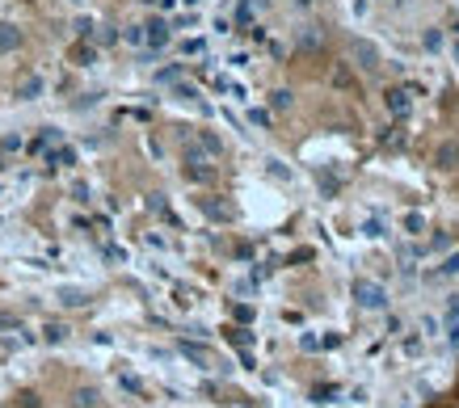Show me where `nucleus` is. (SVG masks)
Here are the masks:
<instances>
[{"label":"nucleus","mask_w":459,"mask_h":408,"mask_svg":"<svg viewBox=\"0 0 459 408\" xmlns=\"http://www.w3.org/2000/svg\"><path fill=\"white\" fill-rule=\"evenodd\" d=\"M354 303L359 308H367V312H383L388 308V291L379 286V282H371V278H354Z\"/></svg>","instance_id":"f257e3e1"},{"label":"nucleus","mask_w":459,"mask_h":408,"mask_svg":"<svg viewBox=\"0 0 459 408\" xmlns=\"http://www.w3.org/2000/svg\"><path fill=\"white\" fill-rule=\"evenodd\" d=\"M350 55H354V63L363 68V72H379V63H383V55H379V46L371 43V38H354L350 43Z\"/></svg>","instance_id":"f03ea898"},{"label":"nucleus","mask_w":459,"mask_h":408,"mask_svg":"<svg viewBox=\"0 0 459 408\" xmlns=\"http://www.w3.org/2000/svg\"><path fill=\"white\" fill-rule=\"evenodd\" d=\"M211 173H215L211 169V156H202L194 143H185V177L190 182H211Z\"/></svg>","instance_id":"7ed1b4c3"},{"label":"nucleus","mask_w":459,"mask_h":408,"mask_svg":"<svg viewBox=\"0 0 459 408\" xmlns=\"http://www.w3.org/2000/svg\"><path fill=\"white\" fill-rule=\"evenodd\" d=\"M165 43H169V21H165V17H152V21L143 26V46L160 51Z\"/></svg>","instance_id":"20e7f679"},{"label":"nucleus","mask_w":459,"mask_h":408,"mask_svg":"<svg viewBox=\"0 0 459 408\" xmlns=\"http://www.w3.org/2000/svg\"><path fill=\"white\" fill-rule=\"evenodd\" d=\"M383 101H388V114L392 118H409V110H413V93L409 89H388Z\"/></svg>","instance_id":"39448f33"},{"label":"nucleus","mask_w":459,"mask_h":408,"mask_svg":"<svg viewBox=\"0 0 459 408\" xmlns=\"http://www.w3.org/2000/svg\"><path fill=\"white\" fill-rule=\"evenodd\" d=\"M198 206H202V215H207V219H220V224H232V219H236V206L224 202V198H202Z\"/></svg>","instance_id":"423d86ee"},{"label":"nucleus","mask_w":459,"mask_h":408,"mask_svg":"<svg viewBox=\"0 0 459 408\" xmlns=\"http://www.w3.org/2000/svg\"><path fill=\"white\" fill-rule=\"evenodd\" d=\"M17 101H34V97H43V76L38 72H26V76H17Z\"/></svg>","instance_id":"0eeeda50"},{"label":"nucleus","mask_w":459,"mask_h":408,"mask_svg":"<svg viewBox=\"0 0 459 408\" xmlns=\"http://www.w3.org/2000/svg\"><path fill=\"white\" fill-rule=\"evenodd\" d=\"M21 46V30L13 21H0V55H13Z\"/></svg>","instance_id":"6e6552de"},{"label":"nucleus","mask_w":459,"mask_h":408,"mask_svg":"<svg viewBox=\"0 0 459 408\" xmlns=\"http://www.w3.org/2000/svg\"><path fill=\"white\" fill-rule=\"evenodd\" d=\"M194 147H198L202 156H211V160H220V156H224V143H220V135H211V131H202V135L194 139Z\"/></svg>","instance_id":"1a4fd4ad"},{"label":"nucleus","mask_w":459,"mask_h":408,"mask_svg":"<svg viewBox=\"0 0 459 408\" xmlns=\"http://www.w3.org/2000/svg\"><path fill=\"white\" fill-rule=\"evenodd\" d=\"M97 404H101V392H97V387H89V383L72 392V408H97Z\"/></svg>","instance_id":"9d476101"},{"label":"nucleus","mask_w":459,"mask_h":408,"mask_svg":"<svg viewBox=\"0 0 459 408\" xmlns=\"http://www.w3.org/2000/svg\"><path fill=\"white\" fill-rule=\"evenodd\" d=\"M182 354L198 366H211V350H202V345H194V341H182Z\"/></svg>","instance_id":"9b49d317"},{"label":"nucleus","mask_w":459,"mask_h":408,"mask_svg":"<svg viewBox=\"0 0 459 408\" xmlns=\"http://www.w3.org/2000/svg\"><path fill=\"white\" fill-rule=\"evenodd\" d=\"M438 169H455V143H443L438 147Z\"/></svg>","instance_id":"f8f14e48"},{"label":"nucleus","mask_w":459,"mask_h":408,"mask_svg":"<svg viewBox=\"0 0 459 408\" xmlns=\"http://www.w3.org/2000/svg\"><path fill=\"white\" fill-rule=\"evenodd\" d=\"M405 231H409V236H421V231H426V219H421L417 211H409V215H405Z\"/></svg>","instance_id":"ddd939ff"},{"label":"nucleus","mask_w":459,"mask_h":408,"mask_svg":"<svg viewBox=\"0 0 459 408\" xmlns=\"http://www.w3.org/2000/svg\"><path fill=\"white\" fill-rule=\"evenodd\" d=\"M63 337H68V328H63V324H46V341H51V345H59Z\"/></svg>","instance_id":"4468645a"},{"label":"nucleus","mask_w":459,"mask_h":408,"mask_svg":"<svg viewBox=\"0 0 459 408\" xmlns=\"http://www.w3.org/2000/svg\"><path fill=\"white\" fill-rule=\"evenodd\" d=\"M270 110H291V93H287V89H278L274 97H270Z\"/></svg>","instance_id":"2eb2a0df"},{"label":"nucleus","mask_w":459,"mask_h":408,"mask_svg":"<svg viewBox=\"0 0 459 408\" xmlns=\"http://www.w3.org/2000/svg\"><path fill=\"white\" fill-rule=\"evenodd\" d=\"M85 299H89V295H85V291H63V303H68V308H81V303H85Z\"/></svg>","instance_id":"dca6fc26"},{"label":"nucleus","mask_w":459,"mask_h":408,"mask_svg":"<svg viewBox=\"0 0 459 408\" xmlns=\"http://www.w3.org/2000/svg\"><path fill=\"white\" fill-rule=\"evenodd\" d=\"M177 76H182V68H177V63H173V68H165V72H160V80H165V85H173V80H177Z\"/></svg>","instance_id":"f3484780"},{"label":"nucleus","mask_w":459,"mask_h":408,"mask_svg":"<svg viewBox=\"0 0 459 408\" xmlns=\"http://www.w3.org/2000/svg\"><path fill=\"white\" fill-rule=\"evenodd\" d=\"M76 34H81V38H89V34H93V21H89V17H81V21H76Z\"/></svg>","instance_id":"a211bd4d"},{"label":"nucleus","mask_w":459,"mask_h":408,"mask_svg":"<svg viewBox=\"0 0 459 408\" xmlns=\"http://www.w3.org/2000/svg\"><path fill=\"white\" fill-rule=\"evenodd\" d=\"M426 46H430V51H438V46H443V34H438V30H430V34H426Z\"/></svg>","instance_id":"6ab92c4d"},{"label":"nucleus","mask_w":459,"mask_h":408,"mask_svg":"<svg viewBox=\"0 0 459 408\" xmlns=\"http://www.w3.org/2000/svg\"><path fill=\"white\" fill-rule=\"evenodd\" d=\"M17 404H21V408H38V396H30V392H21V396H17Z\"/></svg>","instance_id":"aec40b11"},{"label":"nucleus","mask_w":459,"mask_h":408,"mask_svg":"<svg viewBox=\"0 0 459 408\" xmlns=\"http://www.w3.org/2000/svg\"><path fill=\"white\" fill-rule=\"evenodd\" d=\"M177 97H185V101H198V89H190V85H177Z\"/></svg>","instance_id":"412c9836"},{"label":"nucleus","mask_w":459,"mask_h":408,"mask_svg":"<svg viewBox=\"0 0 459 408\" xmlns=\"http://www.w3.org/2000/svg\"><path fill=\"white\" fill-rule=\"evenodd\" d=\"M0 328H21V320H17V316H4V312H0Z\"/></svg>","instance_id":"4be33fe9"},{"label":"nucleus","mask_w":459,"mask_h":408,"mask_svg":"<svg viewBox=\"0 0 459 408\" xmlns=\"http://www.w3.org/2000/svg\"><path fill=\"white\" fill-rule=\"evenodd\" d=\"M443 273H459V257H447L443 261Z\"/></svg>","instance_id":"5701e85b"},{"label":"nucleus","mask_w":459,"mask_h":408,"mask_svg":"<svg viewBox=\"0 0 459 408\" xmlns=\"http://www.w3.org/2000/svg\"><path fill=\"white\" fill-rule=\"evenodd\" d=\"M451 320H455V324H459V295H455V299H451Z\"/></svg>","instance_id":"b1692460"},{"label":"nucleus","mask_w":459,"mask_h":408,"mask_svg":"<svg viewBox=\"0 0 459 408\" xmlns=\"http://www.w3.org/2000/svg\"><path fill=\"white\" fill-rule=\"evenodd\" d=\"M451 341H459V324L451 320Z\"/></svg>","instance_id":"393cba45"},{"label":"nucleus","mask_w":459,"mask_h":408,"mask_svg":"<svg viewBox=\"0 0 459 408\" xmlns=\"http://www.w3.org/2000/svg\"><path fill=\"white\" fill-rule=\"evenodd\" d=\"M156 4H160V9H173V4H177V0H156Z\"/></svg>","instance_id":"a878e982"},{"label":"nucleus","mask_w":459,"mask_h":408,"mask_svg":"<svg viewBox=\"0 0 459 408\" xmlns=\"http://www.w3.org/2000/svg\"><path fill=\"white\" fill-rule=\"evenodd\" d=\"M455 169H459V143H455Z\"/></svg>","instance_id":"bb28decb"},{"label":"nucleus","mask_w":459,"mask_h":408,"mask_svg":"<svg viewBox=\"0 0 459 408\" xmlns=\"http://www.w3.org/2000/svg\"><path fill=\"white\" fill-rule=\"evenodd\" d=\"M455 59H459V34H455Z\"/></svg>","instance_id":"cd10ccee"},{"label":"nucleus","mask_w":459,"mask_h":408,"mask_svg":"<svg viewBox=\"0 0 459 408\" xmlns=\"http://www.w3.org/2000/svg\"><path fill=\"white\" fill-rule=\"evenodd\" d=\"M148 4H156V0H148Z\"/></svg>","instance_id":"c85d7f7f"}]
</instances>
